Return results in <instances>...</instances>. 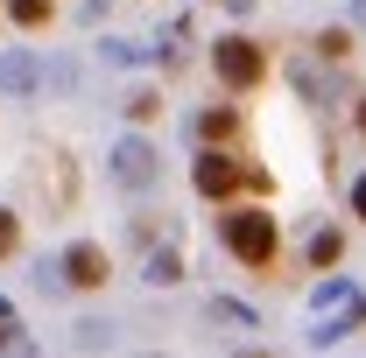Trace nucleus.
<instances>
[{"label":"nucleus","mask_w":366,"mask_h":358,"mask_svg":"<svg viewBox=\"0 0 366 358\" xmlns=\"http://www.w3.org/2000/svg\"><path fill=\"white\" fill-rule=\"evenodd\" d=\"M226 253L232 260H247V267H268L274 260V218L268 211H226Z\"/></svg>","instance_id":"obj_1"},{"label":"nucleus","mask_w":366,"mask_h":358,"mask_svg":"<svg viewBox=\"0 0 366 358\" xmlns=\"http://www.w3.org/2000/svg\"><path fill=\"white\" fill-rule=\"evenodd\" d=\"M212 71H219L232 91H254L268 78V56H261V43H247V36H226V43H212Z\"/></svg>","instance_id":"obj_2"},{"label":"nucleus","mask_w":366,"mask_h":358,"mask_svg":"<svg viewBox=\"0 0 366 358\" xmlns=\"http://www.w3.org/2000/svg\"><path fill=\"white\" fill-rule=\"evenodd\" d=\"M190 183H197V197H232V190H247V183H254V190H268L261 169H247L239 155H219V148L197 162V176H190Z\"/></svg>","instance_id":"obj_3"},{"label":"nucleus","mask_w":366,"mask_h":358,"mask_svg":"<svg viewBox=\"0 0 366 358\" xmlns=\"http://www.w3.org/2000/svg\"><path fill=\"white\" fill-rule=\"evenodd\" d=\"M113 176L127 183V190H148V183L162 176V162H155L148 140H120V148H113Z\"/></svg>","instance_id":"obj_4"},{"label":"nucleus","mask_w":366,"mask_h":358,"mask_svg":"<svg viewBox=\"0 0 366 358\" xmlns=\"http://www.w3.org/2000/svg\"><path fill=\"white\" fill-rule=\"evenodd\" d=\"M64 288H106V253H99L92 239H78V246L64 253Z\"/></svg>","instance_id":"obj_5"},{"label":"nucleus","mask_w":366,"mask_h":358,"mask_svg":"<svg viewBox=\"0 0 366 358\" xmlns=\"http://www.w3.org/2000/svg\"><path fill=\"white\" fill-rule=\"evenodd\" d=\"M232 134H239V113H232V106H204V113H197V140L219 148V140H232Z\"/></svg>","instance_id":"obj_6"},{"label":"nucleus","mask_w":366,"mask_h":358,"mask_svg":"<svg viewBox=\"0 0 366 358\" xmlns=\"http://www.w3.org/2000/svg\"><path fill=\"white\" fill-rule=\"evenodd\" d=\"M0 85H7V91H36V56L7 49V56H0Z\"/></svg>","instance_id":"obj_7"},{"label":"nucleus","mask_w":366,"mask_h":358,"mask_svg":"<svg viewBox=\"0 0 366 358\" xmlns=\"http://www.w3.org/2000/svg\"><path fill=\"white\" fill-rule=\"evenodd\" d=\"M338 253H345L338 232H317V239H310V267H338Z\"/></svg>","instance_id":"obj_8"},{"label":"nucleus","mask_w":366,"mask_h":358,"mask_svg":"<svg viewBox=\"0 0 366 358\" xmlns=\"http://www.w3.org/2000/svg\"><path fill=\"white\" fill-rule=\"evenodd\" d=\"M317 56L345 63V56H352V29H324V36H317Z\"/></svg>","instance_id":"obj_9"},{"label":"nucleus","mask_w":366,"mask_h":358,"mask_svg":"<svg viewBox=\"0 0 366 358\" xmlns=\"http://www.w3.org/2000/svg\"><path fill=\"white\" fill-rule=\"evenodd\" d=\"M7 14H14L21 29H43V21H49V0H7Z\"/></svg>","instance_id":"obj_10"},{"label":"nucleus","mask_w":366,"mask_h":358,"mask_svg":"<svg viewBox=\"0 0 366 358\" xmlns=\"http://www.w3.org/2000/svg\"><path fill=\"white\" fill-rule=\"evenodd\" d=\"M148 281H155V288L183 281V260H177V253H155V260H148Z\"/></svg>","instance_id":"obj_11"},{"label":"nucleus","mask_w":366,"mask_h":358,"mask_svg":"<svg viewBox=\"0 0 366 358\" xmlns=\"http://www.w3.org/2000/svg\"><path fill=\"white\" fill-rule=\"evenodd\" d=\"M14 246H21V218H14V211H0V260H7Z\"/></svg>","instance_id":"obj_12"},{"label":"nucleus","mask_w":366,"mask_h":358,"mask_svg":"<svg viewBox=\"0 0 366 358\" xmlns=\"http://www.w3.org/2000/svg\"><path fill=\"white\" fill-rule=\"evenodd\" d=\"M155 113H162V98H155V91H134V98H127V120H155Z\"/></svg>","instance_id":"obj_13"},{"label":"nucleus","mask_w":366,"mask_h":358,"mask_svg":"<svg viewBox=\"0 0 366 358\" xmlns=\"http://www.w3.org/2000/svg\"><path fill=\"white\" fill-rule=\"evenodd\" d=\"M338 302H352V288H345V281H324V288H317V310H338Z\"/></svg>","instance_id":"obj_14"},{"label":"nucleus","mask_w":366,"mask_h":358,"mask_svg":"<svg viewBox=\"0 0 366 358\" xmlns=\"http://www.w3.org/2000/svg\"><path fill=\"white\" fill-rule=\"evenodd\" d=\"M148 49H134V43H106V63H141Z\"/></svg>","instance_id":"obj_15"},{"label":"nucleus","mask_w":366,"mask_h":358,"mask_svg":"<svg viewBox=\"0 0 366 358\" xmlns=\"http://www.w3.org/2000/svg\"><path fill=\"white\" fill-rule=\"evenodd\" d=\"M352 211H360V218H366V176L352 183Z\"/></svg>","instance_id":"obj_16"},{"label":"nucleus","mask_w":366,"mask_h":358,"mask_svg":"<svg viewBox=\"0 0 366 358\" xmlns=\"http://www.w3.org/2000/svg\"><path fill=\"white\" fill-rule=\"evenodd\" d=\"M219 7H232V14H247V7H254V0H219Z\"/></svg>","instance_id":"obj_17"},{"label":"nucleus","mask_w":366,"mask_h":358,"mask_svg":"<svg viewBox=\"0 0 366 358\" xmlns=\"http://www.w3.org/2000/svg\"><path fill=\"white\" fill-rule=\"evenodd\" d=\"M352 21H360V29H366V0H360V7H352Z\"/></svg>","instance_id":"obj_18"}]
</instances>
